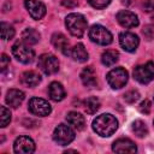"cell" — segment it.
Here are the masks:
<instances>
[{"label": "cell", "instance_id": "cell-1", "mask_svg": "<svg viewBox=\"0 0 154 154\" xmlns=\"http://www.w3.org/2000/svg\"><path fill=\"white\" fill-rule=\"evenodd\" d=\"M91 126H93V130L101 137H109L118 129V120L116 119L114 116L109 113H103L97 116L93 120Z\"/></svg>", "mask_w": 154, "mask_h": 154}, {"label": "cell", "instance_id": "cell-2", "mask_svg": "<svg viewBox=\"0 0 154 154\" xmlns=\"http://www.w3.org/2000/svg\"><path fill=\"white\" fill-rule=\"evenodd\" d=\"M65 25L70 34L76 37H82L87 30L88 23L83 14L81 13H70L65 19Z\"/></svg>", "mask_w": 154, "mask_h": 154}, {"label": "cell", "instance_id": "cell-3", "mask_svg": "<svg viewBox=\"0 0 154 154\" xmlns=\"http://www.w3.org/2000/svg\"><path fill=\"white\" fill-rule=\"evenodd\" d=\"M12 54L19 63L23 64H29L35 58L34 49L24 41H18L12 46Z\"/></svg>", "mask_w": 154, "mask_h": 154}, {"label": "cell", "instance_id": "cell-4", "mask_svg": "<svg viewBox=\"0 0 154 154\" xmlns=\"http://www.w3.org/2000/svg\"><path fill=\"white\" fill-rule=\"evenodd\" d=\"M89 38L101 46H107L113 41L111 31L100 24H95L89 29Z\"/></svg>", "mask_w": 154, "mask_h": 154}, {"label": "cell", "instance_id": "cell-5", "mask_svg": "<svg viewBox=\"0 0 154 154\" xmlns=\"http://www.w3.org/2000/svg\"><path fill=\"white\" fill-rule=\"evenodd\" d=\"M106 78H107V83L112 89H120L126 84L129 79V73L123 67H116L107 73Z\"/></svg>", "mask_w": 154, "mask_h": 154}, {"label": "cell", "instance_id": "cell-6", "mask_svg": "<svg viewBox=\"0 0 154 154\" xmlns=\"http://www.w3.org/2000/svg\"><path fill=\"white\" fill-rule=\"evenodd\" d=\"M37 66L45 75H54L59 70V60L55 55L45 53V54L40 55Z\"/></svg>", "mask_w": 154, "mask_h": 154}, {"label": "cell", "instance_id": "cell-7", "mask_svg": "<svg viewBox=\"0 0 154 154\" xmlns=\"http://www.w3.org/2000/svg\"><path fill=\"white\" fill-rule=\"evenodd\" d=\"M134 78L142 84H147L152 82L154 78V63L147 61L143 65L136 66L134 69Z\"/></svg>", "mask_w": 154, "mask_h": 154}, {"label": "cell", "instance_id": "cell-8", "mask_svg": "<svg viewBox=\"0 0 154 154\" xmlns=\"http://www.w3.org/2000/svg\"><path fill=\"white\" fill-rule=\"evenodd\" d=\"M53 140L60 146H66L75 140V131L66 124H59L53 131Z\"/></svg>", "mask_w": 154, "mask_h": 154}, {"label": "cell", "instance_id": "cell-9", "mask_svg": "<svg viewBox=\"0 0 154 154\" xmlns=\"http://www.w3.org/2000/svg\"><path fill=\"white\" fill-rule=\"evenodd\" d=\"M28 108L30 113L38 117H46L52 112V107L48 103V101L41 97H31L28 102Z\"/></svg>", "mask_w": 154, "mask_h": 154}, {"label": "cell", "instance_id": "cell-10", "mask_svg": "<svg viewBox=\"0 0 154 154\" xmlns=\"http://www.w3.org/2000/svg\"><path fill=\"white\" fill-rule=\"evenodd\" d=\"M13 150L17 154H30L35 150V142L29 136H19L13 143Z\"/></svg>", "mask_w": 154, "mask_h": 154}, {"label": "cell", "instance_id": "cell-11", "mask_svg": "<svg viewBox=\"0 0 154 154\" xmlns=\"http://www.w3.org/2000/svg\"><path fill=\"white\" fill-rule=\"evenodd\" d=\"M119 43L122 48L126 52H135L140 45V38L136 34L130 31H124L119 35Z\"/></svg>", "mask_w": 154, "mask_h": 154}, {"label": "cell", "instance_id": "cell-12", "mask_svg": "<svg viewBox=\"0 0 154 154\" xmlns=\"http://www.w3.org/2000/svg\"><path fill=\"white\" fill-rule=\"evenodd\" d=\"M24 6L32 19H42L46 14V6L38 0H24Z\"/></svg>", "mask_w": 154, "mask_h": 154}, {"label": "cell", "instance_id": "cell-13", "mask_svg": "<svg viewBox=\"0 0 154 154\" xmlns=\"http://www.w3.org/2000/svg\"><path fill=\"white\" fill-rule=\"evenodd\" d=\"M118 23L123 26V28H126V29H130V28H135L138 25V17L131 12V11H128V10H122L117 13L116 16Z\"/></svg>", "mask_w": 154, "mask_h": 154}, {"label": "cell", "instance_id": "cell-14", "mask_svg": "<svg viewBox=\"0 0 154 154\" xmlns=\"http://www.w3.org/2000/svg\"><path fill=\"white\" fill-rule=\"evenodd\" d=\"M51 42H52L53 47L55 49L60 51L63 54H65V55L70 54V52H71L70 42H69V40L66 38V36L64 34H61V32H54L52 35Z\"/></svg>", "mask_w": 154, "mask_h": 154}, {"label": "cell", "instance_id": "cell-15", "mask_svg": "<svg viewBox=\"0 0 154 154\" xmlns=\"http://www.w3.org/2000/svg\"><path fill=\"white\" fill-rule=\"evenodd\" d=\"M112 150L116 153H136V144L129 138H118L112 144Z\"/></svg>", "mask_w": 154, "mask_h": 154}, {"label": "cell", "instance_id": "cell-16", "mask_svg": "<svg viewBox=\"0 0 154 154\" xmlns=\"http://www.w3.org/2000/svg\"><path fill=\"white\" fill-rule=\"evenodd\" d=\"M81 81L83 85L87 88H94L97 84V78H96V72L93 69V66H87L82 70L81 72Z\"/></svg>", "mask_w": 154, "mask_h": 154}, {"label": "cell", "instance_id": "cell-17", "mask_svg": "<svg viewBox=\"0 0 154 154\" xmlns=\"http://www.w3.org/2000/svg\"><path fill=\"white\" fill-rule=\"evenodd\" d=\"M25 95L22 90L19 89H10L7 93H6V103L10 106V107H13V108H17L20 106V103L23 102Z\"/></svg>", "mask_w": 154, "mask_h": 154}, {"label": "cell", "instance_id": "cell-18", "mask_svg": "<svg viewBox=\"0 0 154 154\" xmlns=\"http://www.w3.org/2000/svg\"><path fill=\"white\" fill-rule=\"evenodd\" d=\"M48 95H49V97L53 101H57L58 102V101H61V100L65 99L66 93H65V89H64V87H63L61 83H59V82H52L49 84V87H48Z\"/></svg>", "mask_w": 154, "mask_h": 154}, {"label": "cell", "instance_id": "cell-19", "mask_svg": "<svg viewBox=\"0 0 154 154\" xmlns=\"http://www.w3.org/2000/svg\"><path fill=\"white\" fill-rule=\"evenodd\" d=\"M20 82L25 87L34 88L41 82V76L36 71H25L20 77Z\"/></svg>", "mask_w": 154, "mask_h": 154}, {"label": "cell", "instance_id": "cell-20", "mask_svg": "<svg viewBox=\"0 0 154 154\" xmlns=\"http://www.w3.org/2000/svg\"><path fill=\"white\" fill-rule=\"evenodd\" d=\"M66 120H67V123L72 126V128H75V129H77V130H83L84 129V126H85V119H84V116H82L81 113H78V112H69L67 113V116H66Z\"/></svg>", "mask_w": 154, "mask_h": 154}, {"label": "cell", "instance_id": "cell-21", "mask_svg": "<svg viewBox=\"0 0 154 154\" xmlns=\"http://www.w3.org/2000/svg\"><path fill=\"white\" fill-rule=\"evenodd\" d=\"M70 55L72 57L73 60L78 61V63H84L88 60V52L87 49L84 48V46L82 43H77L72 48H71V52H70Z\"/></svg>", "mask_w": 154, "mask_h": 154}, {"label": "cell", "instance_id": "cell-22", "mask_svg": "<svg viewBox=\"0 0 154 154\" xmlns=\"http://www.w3.org/2000/svg\"><path fill=\"white\" fill-rule=\"evenodd\" d=\"M22 40L28 45H36L40 41V34L32 28H26L22 32Z\"/></svg>", "mask_w": 154, "mask_h": 154}, {"label": "cell", "instance_id": "cell-23", "mask_svg": "<svg viewBox=\"0 0 154 154\" xmlns=\"http://www.w3.org/2000/svg\"><path fill=\"white\" fill-rule=\"evenodd\" d=\"M119 59V53L116 49H107L101 55V63L105 66H112L114 65Z\"/></svg>", "mask_w": 154, "mask_h": 154}, {"label": "cell", "instance_id": "cell-24", "mask_svg": "<svg viewBox=\"0 0 154 154\" xmlns=\"http://www.w3.org/2000/svg\"><path fill=\"white\" fill-rule=\"evenodd\" d=\"M131 130H132V132H134L137 137H140V138L146 137V136L148 135V128H147L146 123L142 122V120H140V119H137V120H135V122L132 123Z\"/></svg>", "mask_w": 154, "mask_h": 154}, {"label": "cell", "instance_id": "cell-25", "mask_svg": "<svg viewBox=\"0 0 154 154\" xmlns=\"http://www.w3.org/2000/svg\"><path fill=\"white\" fill-rule=\"evenodd\" d=\"M101 103H100V100L95 96H90L88 97L85 101H84V108H85V112L88 114H94L99 111Z\"/></svg>", "mask_w": 154, "mask_h": 154}, {"label": "cell", "instance_id": "cell-26", "mask_svg": "<svg viewBox=\"0 0 154 154\" xmlns=\"http://www.w3.org/2000/svg\"><path fill=\"white\" fill-rule=\"evenodd\" d=\"M0 29H1V38H2V40H11V38L14 36V29H13V26L10 25L8 23L1 22Z\"/></svg>", "mask_w": 154, "mask_h": 154}, {"label": "cell", "instance_id": "cell-27", "mask_svg": "<svg viewBox=\"0 0 154 154\" xmlns=\"http://www.w3.org/2000/svg\"><path fill=\"white\" fill-rule=\"evenodd\" d=\"M0 119H1V128L7 126V124L11 122V112L5 106L0 107Z\"/></svg>", "mask_w": 154, "mask_h": 154}, {"label": "cell", "instance_id": "cell-28", "mask_svg": "<svg viewBox=\"0 0 154 154\" xmlns=\"http://www.w3.org/2000/svg\"><path fill=\"white\" fill-rule=\"evenodd\" d=\"M138 99H140V93L137 90H135V89H131V90H129V91H126L124 94V100L128 103H134Z\"/></svg>", "mask_w": 154, "mask_h": 154}, {"label": "cell", "instance_id": "cell-29", "mask_svg": "<svg viewBox=\"0 0 154 154\" xmlns=\"http://www.w3.org/2000/svg\"><path fill=\"white\" fill-rule=\"evenodd\" d=\"M88 2L94 8L101 10V8H105L106 6H108L109 2H111V0H88Z\"/></svg>", "mask_w": 154, "mask_h": 154}, {"label": "cell", "instance_id": "cell-30", "mask_svg": "<svg viewBox=\"0 0 154 154\" xmlns=\"http://www.w3.org/2000/svg\"><path fill=\"white\" fill-rule=\"evenodd\" d=\"M138 109L141 113H144V114H149L150 113V109H152V103L149 100H144L140 103L138 106Z\"/></svg>", "mask_w": 154, "mask_h": 154}, {"label": "cell", "instance_id": "cell-31", "mask_svg": "<svg viewBox=\"0 0 154 154\" xmlns=\"http://www.w3.org/2000/svg\"><path fill=\"white\" fill-rule=\"evenodd\" d=\"M142 8L144 12H153L154 11V0H144L142 2Z\"/></svg>", "mask_w": 154, "mask_h": 154}, {"label": "cell", "instance_id": "cell-32", "mask_svg": "<svg viewBox=\"0 0 154 154\" xmlns=\"http://www.w3.org/2000/svg\"><path fill=\"white\" fill-rule=\"evenodd\" d=\"M8 65H10V58L6 54H1V58H0V67H1V71L6 70V67Z\"/></svg>", "mask_w": 154, "mask_h": 154}, {"label": "cell", "instance_id": "cell-33", "mask_svg": "<svg viewBox=\"0 0 154 154\" xmlns=\"http://www.w3.org/2000/svg\"><path fill=\"white\" fill-rule=\"evenodd\" d=\"M143 35H144L148 40H150V38L154 36V28H153V26L147 25V26L143 29Z\"/></svg>", "mask_w": 154, "mask_h": 154}, {"label": "cell", "instance_id": "cell-34", "mask_svg": "<svg viewBox=\"0 0 154 154\" xmlns=\"http://www.w3.org/2000/svg\"><path fill=\"white\" fill-rule=\"evenodd\" d=\"M63 5H64L65 7L72 8V7L77 6V1H76V0H63Z\"/></svg>", "mask_w": 154, "mask_h": 154}, {"label": "cell", "instance_id": "cell-35", "mask_svg": "<svg viewBox=\"0 0 154 154\" xmlns=\"http://www.w3.org/2000/svg\"><path fill=\"white\" fill-rule=\"evenodd\" d=\"M153 124H154V122H153Z\"/></svg>", "mask_w": 154, "mask_h": 154}]
</instances>
